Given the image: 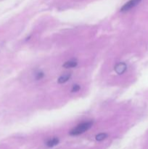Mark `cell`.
I'll use <instances>...</instances> for the list:
<instances>
[{"instance_id":"1","label":"cell","mask_w":148,"mask_h":149,"mask_svg":"<svg viewBox=\"0 0 148 149\" xmlns=\"http://www.w3.org/2000/svg\"><path fill=\"white\" fill-rule=\"evenodd\" d=\"M91 126H92V122H84V123H81L80 125H78V126L75 127V128H73L70 132V135H73V136L81 135V134L86 132L89 129L91 128Z\"/></svg>"},{"instance_id":"2","label":"cell","mask_w":148,"mask_h":149,"mask_svg":"<svg viewBox=\"0 0 148 149\" xmlns=\"http://www.w3.org/2000/svg\"><path fill=\"white\" fill-rule=\"evenodd\" d=\"M141 1H142V0H129L128 2H126V4L121 7L120 11L121 12L129 11V10H131V9L136 7V6L137 5V4H139Z\"/></svg>"},{"instance_id":"3","label":"cell","mask_w":148,"mask_h":149,"mask_svg":"<svg viewBox=\"0 0 148 149\" xmlns=\"http://www.w3.org/2000/svg\"><path fill=\"white\" fill-rule=\"evenodd\" d=\"M127 65L125 63H119L115 67V71L118 74H122L126 71Z\"/></svg>"},{"instance_id":"4","label":"cell","mask_w":148,"mask_h":149,"mask_svg":"<svg viewBox=\"0 0 148 149\" xmlns=\"http://www.w3.org/2000/svg\"><path fill=\"white\" fill-rule=\"evenodd\" d=\"M71 77V74H65L63 75L60 76L58 79V83L59 84H63L65 83L66 81H68L70 79V78Z\"/></svg>"},{"instance_id":"5","label":"cell","mask_w":148,"mask_h":149,"mask_svg":"<svg viewBox=\"0 0 148 149\" xmlns=\"http://www.w3.org/2000/svg\"><path fill=\"white\" fill-rule=\"evenodd\" d=\"M78 63L75 61H69L65 62V63L62 65V66L65 68H75L77 65Z\"/></svg>"},{"instance_id":"6","label":"cell","mask_w":148,"mask_h":149,"mask_svg":"<svg viewBox=\"0 0 148 149\" xmlns=\"http://www.w3.org/2000/svg\"><path fill=\"white\" fill-rule=\"evenodd\" d=\"M58 143H59V139H58L57 138H52V139L49 140V141L46 142V146H47L48 147L52 148V147H54L55 146L57 145Z\"/></svg>"},{"instance_id":"7","label":"cell","mask_w":148,"mask_h":149,"mask_svg":"<svg viewBox=\"0 0 148 149\" xmlns=\"http://www.w3.org/2000/svg\"><path fill=\"white\" fill-rule=\"evenodd\" d=\"M107 137V134L100 133V134H98L97 135H96L95 138H96V140H97V141H103V140L105 139Z\"/></svg>"},{"instance_id":"8","label":"cell","mask_w":148,"mask_h":149,"mask_svg":"<svg viewBox=\"0 0 148 149\" xmlns=\"http://www.w3.org/2000/svg\"><path fill=\"white\" fill-rule=\"evenodd\" d=\"M79 90H80V86L78 85V84H75V85L73 86L71 92H72V93H76V92H78Z\"/></svg>"},{"instance_id":"9","label":"cell","mask_w":148,"mask_h":149,"mask_svg":"<svg viewBox=\"0 0 148 149\" xmlns=\"http://www.w3.org/2000/svg\"><path fill=\"white\" fill-rule=\"evenodd\" d=\"M44 76V73H42V72L38 73V74H36V79H41V78H43Z\"/></svg>"}]
</instances>
